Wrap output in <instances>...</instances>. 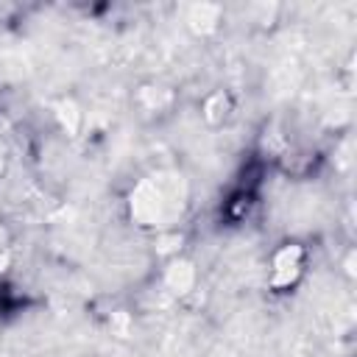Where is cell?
Returning <instances> with one entry per match:
<instances>
[{
    "label": "cell",
    "mask_w": 357,
    "mask_h": 357,
    "mask_svg": "<svg viewBox=\"0 0 357 357\" xmlns=\"http://www.w3.org/2000/svg\"><path fill=\"white\" fill-rule=\"evenodd\" d=\"M181 184L176 181V176H153V178H142L128 201L131 218L139 226H170L173 218L181 212Z\"/></svg>",
    "instance_id": "cell-1"
},
{
    "label": "cell",
    "mask_w": 357,
    "mask_h": 357,
    "mask_svg": "<svg viewBox=\"0 0 357 357\" xmlns=\"http://www.w3.org/2000/svg\"><path fill=\"white\" fill-rule=\"evenodd\" d=\"M304 262H307V251L301 243H282L271 257V276H268L271 287L273 290L293 287L304 273Z\"/></svg>",
    "instance_id": "cell-2"
},
{
    "label": "cell",
    "mask_w": 357,
    "mask_h": 357,
    "mask_svg": "<svg viewBox=\"0 0 357 357\" xmlns=\"http://www.w3.org/2000/svg\"><path fill=\"white\" fill-rule=\"evenodd\" d=\"M195 265L184 257H173L165 268V287L173 293V296H187L192 287H195Z\"/></svg>",
    "instance_id": "cell-3"
},
{
    "label": "cell",
    "mask_w": 357,
    "mask_h": 357,
    "mask_svg": "<svg viewBox=\"0 0 357 357\" xmlns=\"http://www.w3.org/2000/svg\"><path fill=\"white\" fill-rule=\"evenodd\" d=\"M187 22H190V28H192L195 33H209V31H215L218 22H220V6H215V3L192 6Z\"/></svg>",
    "instance_id": "cell-4"
},
{
    "label": "cell",
    "mask_w": 357,
    "mask_h": 357,
    "mask_svg": "<svg viewBox=\"0 0 357 357\" xmlns=\"http://www.w3.org/2000/svg\"><path fill=\"white\" fill-rule=\"evenodd\" d=\"M229 114H231V98H229L223 89H215V92L204 100V120L212 123V126H218V123H223Z\"/></svg>",
    "instance_id": "cell-5"
},
{
    "label": "cell",
    "mask_w": 357,
    "mask_h": 357,
    "mask_svg": "<svg viewBox=\"0 0 357 357\" xmlns=\"http://www.w3.org/2000/svg\"><path fill=\"white\" fill-rule=\"evenodd\" d=\"M170 100H173V95L165 86H145L139 92V103L145 109H151V112H162L165 106H170Z\"/></svg>",
    "instance_id": "cell-6"
}]
</instances>
